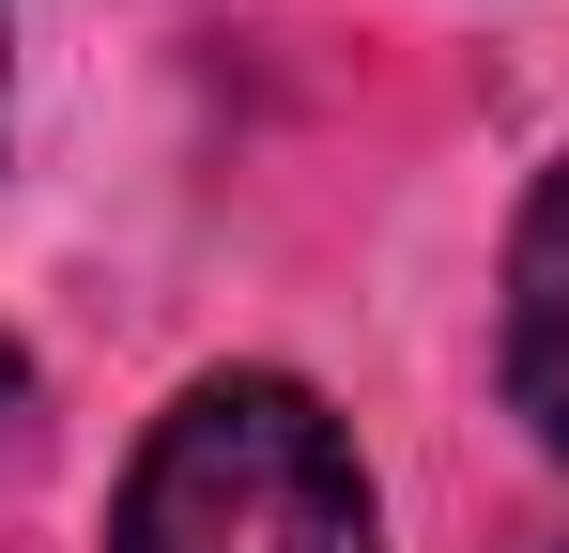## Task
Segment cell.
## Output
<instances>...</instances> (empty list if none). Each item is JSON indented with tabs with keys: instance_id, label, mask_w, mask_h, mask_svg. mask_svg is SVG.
Here are the masks:
<instances>
[{
	"instance_id": "cell-1",
	"label": "cell",
	"mask_w": 569,
	"mask_h": 553,
	"mask_svg": "<svg viewBox=\"0 0 569 553\" xmlns=\"http://www.w3.org/2000/svg\"><path fill=\"white\" fill-rule=\"evenodd\" d=\"M108 553H385V539H370L355 431L278 369H216L123 461Z\"/></svg>"
},
{
	"instance_id": "cell-2",
	"label": "cell",
	"mask_w": 569,
	"mask_h": 553,
	"mask_svg": "<svg viewBox=\"0 0 569 553\" xmlns=\"http://www.w3.org/2000/svg\"><path fill=\"white\" fill-rule=\"evenodd\" d=\"M508 400L539 415V446L569 461V154L523 200V247H508Z\"/></svg>"
},
{
	"instance_id": "cell-3",
	"label": "cell",
	"mask_w": 569,
	"mask_h": 553,
	"mask_svg": "<svg viewBox=\"0 0 569 553\" xmlns=\"http://www.w3.org/2000/svg\"><path fill=\"white\" fill-rule=\"evenodd\" d=\"M16 415H31V369H16V339H0V446H16Z\"/></svg>"
}]
</instances>
